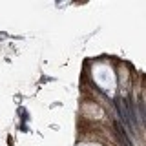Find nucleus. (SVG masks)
<instances>
[{
  "label": "nucleus",
  "mask_w": 146,
  "mask_h": 146,
  "mask_svg": "<svg viewBox=\"0 0 146 146\" xmlns=\"http://www.w3.org/2000/svg\"><path fill=\"white\" fill-rule=\"evenodd\" d=\"M113 126H115V131H117V135L121 137V141H122V143H124V144H128V137H126V131L122 130V126L119 124L117 121H115V124H113Z\"/></svg>",
  "instance_id": "obj_1"
}]
</instances>
